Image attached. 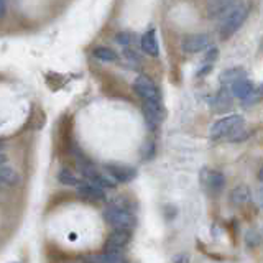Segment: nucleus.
Segmentation results:
<instances>
[{
	"label": "nucleus",
	"instance_id": "f257e3e1",
	"mask_svg": "<svg viewBox=\"0 0 263 263\" xmlns=\"http://www.w3.org/2000/svg\"><path fill=\"white\" fill-rule=\"evenodd\" d=\"M102 216L107 224L115 229H128L130 230L137 224V219L134 216V212L130 211V205L122 199L110 202L104 209Z\"/></svg>",
	"mask_w": 263,
	"mask_h": 263
},
{
	"label": "nucleus",
	"instance_id": "f03ea898",
	"mask_svg": "<svg viewBox=\"0 0 263 263\" xmlns=\"http://www.w3.org/2000/svg\"><path fill=\"white\" fill-rule=\"evenodd\" d=\"M249 13H250V5L245 2L235 4L232 8H230V10L224 15V20L220 23V28H219L220 40L226 41L230 36H234L238 31V28L245 23V20L249 18Z\"/></svg>",
	"mask_w": 263,
	"mask_h": 263
},
{
	"label": "nucleus",
	"instance_id": "7ed1b4c3",
	"mask_svg": "<svg viewBox=\"0 0 263 263\" xmlns=\"http://www.w3.org/2000/svg\"><path fill=\"white\" fill-rule=\"evenodd\" d=\"M243 125V119L242 115H237V114H232V115H227V117L217 120L216 123H212L211 125V138L214 140H222V138H227L235 132H238Z\"/></svg>",
	"mask_w": 263,
	"mask_h": 263
},
{
	"label": "nucleus",
	"instance_id": "20e7f679",
	"mask_svg": "<svg viewBox=\"0 0 263 263\" xmlns=\"http://www.w3.org/2000/svg\"><path fill=\"white\" fill-rule=\"evenodd\" d=\"M134 90L142 101H161V94L158 86L148 76H138L134 82Z\"/></svg>",
	"mask_w": 263,
	"mask_h": 263
},
{
	"label": "nucleus",
	"instance_id": "39448f33",
	"mask_svg": "<svg viewBox=\"0 0 263 263\" xmlns=\"http://www.w3.org/2000/svg\"><path fill=\"white\" fill-rule=\"evenodd\" d=\"M130 240H132V234L128 229H115L114 232L107 237L104 250L112 252V253H122L128 247Z\"/></svg>",
	"mask_w": 263,
	"mask_h": 263
},
{
	"label": "nucleus",
	"instance_id": "423d86ee",
	"mask_svg": "<svg viewBox=\"0 0 263 263\" xmlns=\"http://www.w3.org/2000/svg\"><path fill=\"white\" fill-rule=\"evenodd\" d=\"M199 179H201V184L205 189H209V191L214 194L220 193L226 186V176L222 175L220 171H216V170L204 168L199 175Z\"/></svg>",
	"mask_w": 263,
	"mask_h": 263
},
{
	"label": "nucleus",
	"instance_id": "0eeeda50",
	"mask_svg": "<svg viewBox=\"0 0 263 263\" xmlns=\"http://www.w3.org/2000/svg\"><path fill=\"white\" fill-rule=\"evenodd\" d=\"M104 170L107 175H110L117 183H130L137 178V170L128 166V164L120 163H105Z\"/></svg>",
	"mask_w": 263,
	"mask_h": 263
},
{
	"label": "nucleus",
	"instance_id": "6e6552de",
	"mask_svg": "<svg viewBox=\"0 0 263 263\" xmlns=\"http://www.w3.org/2000/svg\"><path fill=\"white\" fill-rule=\"evenodd\" d=\"M143 112H145L146 125L152 130H155L163 122L164 109H163L161 101H145L143 102Z\"/></svg>",
	"mask_w": 263,
	"mask_h": 263
},
{
	"label": "nucleus",
	"instance_id": "1a4fd4ad",
	"mask_svg": "<svg viewBox=\"0 0 263 263\" xmlns=\"http://www.w3.org/2000/svg\"><path fill=\"white\" fill-rule=\"evenodd\" d=\"M78 194L79 197H82L84 201H89V202H101V201H105L107 199V194H105V189L97 186L94 183H81L78 186Z\"/></svg>",
	"mask_w": 263,
	"mask_h": 263
},
{
	"label": "nucleus",
	"instance_id": "9d476101",
	"mask_svg": "<svg viewBox=\"0 0 263 263\" xmlns=\"http://www.w3.org/2000/svg\"><path fill=\"white\" fill-rule=\"evenodd\" d=\"M211 46V36L205 33H196V35H187L183 40V49L186 53H201L205 48Z\"/></svg>",
	"mask_w": 263,
	"mask_h": 263
},
{
	"label": "nucleus",
	"instance_id": "9b49d317",
	"mask_svg": "<svg viewBox=\"0 0 263 263\" xmlns=\"http://www.w3.org/2000/svg\"><path fill=\"white\" fill-rule=\"evenodd\" d=\"M235 0H205V8H208V15L211 16H219L226 15L230 8L235 4Z\"/></svg>",
	"mask_w": 263,
	"mask_h": 263
},
{
	"label": "nucleus",
	"instance_id": "f8f14e48",
	"mask_svg": "<svg viewBox=\"0 0 263 263\" xmlns=\"http://www.w3.org/2000/svg\"><path fill=\"white\" fill-rule=\"evenodd\" d=\"M230 89H232L234 97L240 99V101H245V99L253 92L255 86H253V82H252L250 79H247V76H245V78H242V79L235 81L234 84L230 86Z\"/></svg>",
	"mask_w": 263,
	"mask_h": 263
},
{
	"label": "nucleus",
	"instance_id": "ddd939ff",
	"mask_svg": "<svg viewBox=\"0 0 263 263\" xmlns=\"http://www.w3.org/2000/svg\"><path fill=\"white\" fill-rule=\"evenodd\" d=\"M142 49L146 54H150L153 58L160 54V48H158V41H156L155 30H148L142 36Z\"/></svg>",
	"mask_w": 263,
	"mask_h": 263
},
{
	"label": "nucleus",
	"instance_id": "4468645a",
	"mask_svg": "<svg viewBox=\"0 0 263 263\" xmlns=\"http://www.w3.org/2000/svg\"><path fill=\"white\" fill-rule=\"evenodd\" d=\"M245 76H247V71L245 69H242V68H229V69L220 72L219 81H220L222 86H232L235 81L242 79Z\"/></svg>",
	"mask_w": 263,
	"mask_h": 263
},
{
	"label": "nucleus",
	"instance_id": "2eb2a0df",
	"mask_svg": "<svg viewBox=\"0 0 263 263\" xmlns=\"http://www.w3.org/2000/svg\"><path fill=\"white\" fill-rule=\"evenodd\" d=\"M249 201H250V189L245 184H240L235 189H232V193H230V202L234 205L240 208V205H245Z\"/></svg>",
	"mask_w": 263,
	"mask_h": 263
},
{
	"label": "nucleus",
	"instance_id": "dca6fc26",
	"mask_svg": "<svg viewBox=\"0 0 263 263\" xmlns=\"http://www.w3.org/2000/svg\"><path fill=\"white\" fill-rule=\"evenodd\" d=\"M20 183V176L13 168L7 166L5 163L0 164V184H7V186H15Z\"/></svg>",
	"mask_w": 263,
	"mask_h": 263
},
{
	"label": "nucleus",
	"instance_id": "f3484780",
	"mask_svg": "<svg viewBox=\"0 0 263 263\" xmlns=\"http://www.w3.org/2000/svg\"><path fill=\"white\" fill-rule=\"evenodd\" d=\"M92 56L99 61H104V63H115L119 60V54L114 51V49L107 48V46H97L92 49Z\"/></svg>",
	"mask_w": 263,
	"mask_h": 263
},
{
	"label": "nucleus",
	"instance_id": "a211bd4d",
	"mask_svg": "<svg viewBox=\"0 0 263 263\" xmlns=\"http://www.w3.org/2000/svg\"><path fill=\"white\" fill-rule=\"evenodd\" d=\"M89 261H101V263H119V261H127V258L123 257L122 253H112V252H105L102 255H94V257H89Z\"/></svg>",
	"mask_w": 263,
	"mask_h": 263
},
{
	"label": "nucleus",
	"instance_id": "6ab92c4d",
	"mask_svg": "<svg viewBox=\"0 0 263 263\" xmlns=\"http://www.w3.org/2000/svg\"><path fill=\"white\" fill-rule=\"evenodd\" d=\"M58 181H60L63 186H74V187H78L82 183V181L69 170H61L58 173Z\"/></svg>",
	"mask_w": 263,
	"mask_h": 263
},
{
	"label": "nucleus",
	"instance_id": "aec40b11",
	"mask_svg": "<svg viewBox=\"0 0 263 263\" xmlns=\"http://www.w3.org/2000/svg\"><path fill=\"white\" fill-rule=\"evenodd\" d=\"M263 101V84L261 86H258V87H255L253 89V92L245 99V104L247 105H255V104H258V102H261Z\"/></svg>",
	"mask_w": 263,
	"mask_h": 263
},
{
	"label": "nucleus",
	"instance_id": "412c9836",
	"mask_svg": "<svg viewBox=\"0 0 263 263\" xmlns=\"http://www.w3.org/2000/svg\"><path fill=\"white\" fill-rule=\"evenodd\" d=\"M245 243L247 247H250V249H255V247H258L261 243V235L257 230H249L245 235Z\"/></svg>",
	"mask_w": 263,
	"mask_h": 263
},
{
	"label": "nucleus",
	"instance_id": "4be33fe9",
	"mask_svg": "<svg viewBox=\"0 0 263 263\" xmlns=\"http://www.w3.org/2000/svg\"><path fill=\"white\" fill-rule=\"evenodd\" d=\"M132 40H134V36H132L130 33H127V31H122V33H117V35H115V41H117L119 45H123V46L130 45Z\"/></svg>",
	"mask_w": 263,
	"mask_h": 263
},
{
	"label": "nucleus",
	"instance_id": "5701e85b",
	"mask_svg": "<svg viewBox=\"0 0 263 263\" xmlns=\"http://www.w3.org/2000/svg\"><path fill=\"white\" fill-rule=\"evenodd\" d=\"M217 56H219V49L212 48V49H209V51H208V54L204 56V61L208 63V64H212V61L217 60Z\"/></svg>",
	"mask_w": 263,
	"mask_h": 263
},
{
	"label": "nucleus",
	"instance_id": "b1692460",
	"mask_svg": "<svg viewBox=\"0 0 263 263\" xmlns=\"http://www.w3.org/2000/svg\"><path fill=\"white\" fill-rule=\"evenodd\" d=\"M7 10H8V0H0V20L5 18Z\"/></svg>",
	"mask_w": 263,
	"mask_h": 263
},
{
	"label": "nucleus",
	"instance_id": "393cba45",
	"mask_svg": "<svg viewBox=\"0 0 263 263\" xmlns=\"http://www.w3.org/2000/svg\"><path fill=\"white\" fill-rule=\"evenodd\" d=\"M187 260H189L187 255H183V257H175V258H173V261H187Z\"/></svg>",
	"mask_w": 263,
	"mask_h": 263
},
{
	"label": "nucleus",
	"instance_id": "a878e982",
	"mask_svg": "<svg viewBox=\"0 0 263 263\" xmlns=\"http://www.w3.org/2000/svg\"><path fill=\"white\" fill-rule=\"evenodd\" d=\"M7 160H8V158H7V155H5L2 150H0V164H2V163H7Z\"/></svg>",
	"mask_w": 263,
	"mask_h": 263
},
{
	"label": "nucleus",
	"instance_id": "bb28decb",
	"mask_svg": "<svg viewBox=\"0 0 263 263\" xmlns=\"http://www.w3.org/2000/svg\"><path fill=\"white\" fill-rule=\"evenodd\" d=\"M258 179L263 183V164H261V168H260V171H258Z\"/></svg>",
	"mask_w": 263,
	"mask_h": 263
},
{
	"label": "nucleus",
	"instance_id": "cd10ccee",
	"mask_svg": "<svg viewBox=\"0 0 263 263\" xmlns=\"http://www.w3.org/2000/svg\"><path fill=\"white\" fill-rule=\"evenodd\" d=\"M0 150H2V140H0Z\"/></svg>",
	"mask_w": 263,
	"mask_h": 263
}]
</instances>
